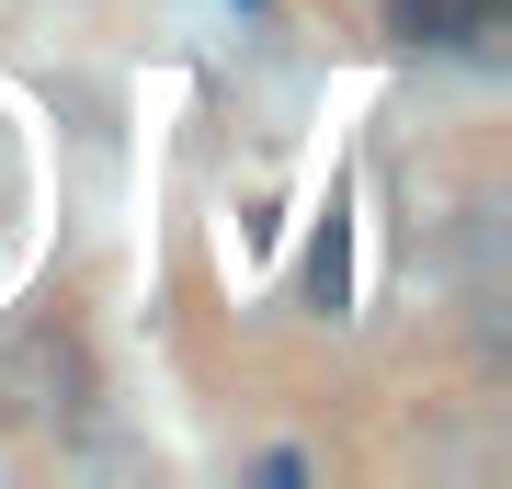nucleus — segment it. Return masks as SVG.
Here are the masks:
<instances>
[{"instance_id": "1", "label": "nucleus", "mask_w": 512, "mask_h": 489, "mask_svg": "<svg viewBox=\"0 0 512 489\" xmlns=\"http://www.w3.org/2000/svg\"><path fill=\"white\" fill-rule=\"evenodd\" d=\"M0 421H80V342L57 319L0 342Z\"/></svg>"}, {"instance_id": "2", "label": "nucleus", "mask_w": 512, "mask_h": 489, "mask_svg": "<svg viewBox=\"0 0 512 489\" xmlns=\"http://www.w3.org/2000/svg\"><path fill=\"white\" fill-rule=\"evenodd\" d=\"M501 23H512V0H387L399 46H490Z\"/></svg>"}]
</instances>
